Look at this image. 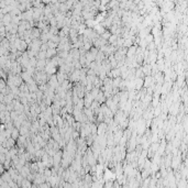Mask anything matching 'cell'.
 I'll return each mask as SVG.
<instances>
[{
	"label": "cell",
	"instance_id": "6da1fadb",
	"mask_svg": "<svg viewBox=\"0 0 188 188\" xmlns=\"http://www.w3.org/2000/svg\"><path fill=\"white\" fill-rule=\"evenodd\" d=\"M14 45L17 47V50L21 53L26 52V50H28V44L24 42V40H20L18 37H17V40L14 41Z\"/></svg>",
	"mask_w": 188,
	"mask_h": 188
},
{
	"label": "cell",
	"instance_id": "7a4b0ae2",
	"mask_svg": "<svg viewBox=\"0 0 188 188\" xmlns=\"http://www.w3.org/2000/svg\"><path fill=\"white\" fill-rule=\"evenodd\" d=\"M107 131H108V126H107L105 122H101L97 126V135L104 136V135H106Z\"/></svg>",
	"mask_w": 188,
	"mask_h": 188
},
{
	"label": "cell",
	"instance_id": "3957f363",
	"mask_svg": "<svg viewBox=\"0 0 188 188\" xmlns=\"http://www.w3.org/2000/svg\"><path fill=\"white\" fill-rule=\"evenodd\" d=\"M138 47H139V46H138ZM138 47H136V46H134V45H132L131 47H129L128 51H127V55H126V57L129 58V60L133 58L134 56H135V53H136V49H138Z\"/></svg>",
	"mask_w": 188,
	"mask_h": 188
},
{
	"label": "cell",
	"instance_id": "277c9868",
	"mask_svg": "<svg viewBox=\"0 0 188 188\" xmlns=\"http://www.w3.org/2000/svg\"><path fill=\"white\" fill-rule=\"evenodd\" d=\"M141 67H142V72H143L144 77L145 76H151L152 75V67H151L150 64H144V65H142Z\"/></svg>",
	"mask_w": 188,
	"mask_h": 188
},
{
	"label": "cell",
	"instance_id": "5b68a950",
	"mask_svg": "<svg viewBox=\"0 0 188 188\" xmlns=\"http://www.w3.org/2000/svg\"><path fill=\"white\" fill-rule=\"evenodd\" d=\"M41 36V31L37 29V28H32L31 29V34H30V39L31 40H36V39H40Z\"/></svg>",
	"mask_w": 188,
	"mask_h": 188
},
{
	"label": "cell",
	"instance_id": "8992f818",
	"mask_svg": "<svg viewBox=\"0 0 188 188\" xmlns=\"http://www.w3.org/2000/svg\"><path fill=\"white\" fill-rule=\"evenodd\" d=\"M56 75V79H57V82H58V84H62L64 80H66V79H68V76L66 74H64V73H62V72H58L57 71V73L55 74Z\"/></svg>",
	"mask_w": 188,
	"mask_h": 188
},
{
	"label": "cell",
	"instance_id": "52a82bcc",
	"mask_svg": "<svg viewBox=\"0 0 188 188\" xmlns=\"http://www.w3.org/2000/svg\"><path fill=\"white\" fill-rule=\"evenodd\" d=\"M68 53H69V56H71L73 60H75V61H78V60H79L80 55H79V51H78V49H71Z\"/></svg>",
	"mask_w": 188,
	"mask_h": 188
},
{
	"label": "cell",
	"instance_id": "ba28073f",
	"mask_svg": "<svg viewBox=\"0 0 188 188\" xmlns=\"http://www.w3.org/2000/svg\"><path fill=\"white\" fill-rule=\"evenodd\" d=\"M21 78H22V80H23V83H25V84H28V83H30V82H32L33 80V78H32V76L30 74H28L26 72H22L21 73Z\"/></svg>",
	"mask_w": 188,
	"mask_h": 188
},
{
	"label": "cell",
	"instance_id": "9c48e42d",
	"mask_svg": "<svg viewBox=\"0 0 188 188\" xmlns=\"http://www.w3.org/2000/svg\"><path fill=\"white\" fill-rule=\"evenodd\" d=\"M134 85H135V90L139 91L143 88V79L142 78H135L134 79Z\"/></svg>",
	"mask_w": 188,
	"mask_h": 188
},
{
	"label": "cell",
	"instance_id": "30bf717a",
	"mask_svg": "<svg viewBox=\"0 0 188 188\" xmlns=\"http://www.w3.org/2000/svg\"><path fill=\"white\" fill-rule=\"evenodd\" d=\"M45 54H46V58L51 60L52 57H54V56L57 55V51H56V49H47Z\"/></svg>",
	"mask_w": 188,
	"mask_h": 188
},
{
	"label": "cell",
	"instance_id": "8fae6325",
	"mask_svg": "<svg viewBox=\"0 0 188 188\" xmlns=\"http://www.w3.org/2000/svg\"><path fill=\"white\" fill-rule=\"evenodd\" d=\"M95 101H97L98 104H105V101H106V98H105V96H104V93L102 91H99V94L97 95V97L95 98Z\"/></svg>",
	"mask_w": 188,
	"mask_h": 188
},
{
	"label": "cell",
	"instance_id": "7c38bea8",
	"mask_svg": "<svg viewBox=\"0 0 188 188\" xmlns=\"http://www.w3.org/2000/svg\"><path fill=\"white\" fill-rule=\"evenodd\" d=\"M11 19H12V17H11V15H10V13H7V14H4V15H3L2 23L4 24V26L11 23Z\"/></svg>",
	"mask_w": 188,
	"mask_h": 188
},
{
	"label": "cell",
	"instance_id": "4fadbf2b",
	"mask_svg": "<svg viewBox=\"0 0 188 188\" xmlns=\"http://www.w3.org/2000/svg\"><path fill=\"white\" fill-rule=\"evenodd\" d=\"M111 77L112 79H115V78H118V77H120V68H113V69H111Z\"/></svg>",
	"mask_w": 188,
	"mask_h": 188
},
{
	"label": "cell",
	"instance_id": "5bb4252c",
	"mask_svg": "<svg viewBox=\"0 0 188 188\" xmlns=\"http://www.w3.org/2000/svg\"><path fill=\"white\" fill-rule=\"evenodd\" d=\"M118 39H119V36L116 35V34H111L110 37L108 39V44L110 45H115L116 44V42L118 41Z\"/></svg>",
	"mask_w": 188,
	"mask_h": 188
},
{
	"label": "cell",
	"instance_id": "9a60e30c",
	"mask_svg": "<svg viewBox=\"0 0 188 188\" xmlns=\"http://www.w3.org/2000/svg\"><path fill=\"white\" fill-rule=\"evenodd\" d=\"M134 77H135V78H142V79L144 78V75H143L142 67H141V66L135 69V73H134Z\"/></svg>",
	"mask_w": 188,
	"mask_h": 188
},
{
	"label": "cell",
	"instance_id": "2e32d148",
	"mask_svg": "<svg viewBox=\"0 0 188 188\" xmlns=\"http://www.w3.org/2000/svg\"><path fill=\"white\" fill-rule=\"evenodd\" d=\"M74 108H75V109H77V110H79V111H83L84 108H85V106H84V100H83V99H79V100H78V102L74 106Z\"/></svg>",
	"mask_w": 188,
	"mask_h": 188
},
{
	"label": "cell",
	"instance_id": "e0dca14e",
	"mask_svg": "<svg viewBox=\"0 0 188 188\" xmlns=\"http://www.w3.org/2000/svg\"><path fill=\"white\" fill-rule=\"evenodd\" d=\"M19 136H20L19 130H18V129H15V128H13V129H12V131H11V139H13L14 141H17Z\"/></svg>",
	"mask_w": 188,
	"mask_h": 188
},
{
	"label": "cell",
	"instance_id": "ac0fdd59",
	"mask_svg": "<svg viewBox=\"0 0 188 188\" xmlns=\"http://www.w3.org/2000/svg\"><path fill=\"white\" fill-rule=\"evenodd\" d=\"M31 186H32L31 181H29L26 178H23L22 183H21V185H20V187H21V188H31Z\"/></svg>",
	"mask_w": 188,
	"mask_h": 188
},
{
	"label": "cell",
	"instance_id": "d6986e66",
	"mask_svg": "<svg viewBox=\"0 0 188 188\" xmlns=\"http://www.w3.org/2000/svg\"><path fill=\"white\" fill-rule=\"evenodd\" d=\"M84 23H85V25H86V28H87V29H93L94 26H95V24H96L95 20H86Z\"/></svg>",
	"mask_w": 188,
	"mask_h": 188
},
{
	"label": "cell",
	"instance_id": "ffe728a7",
	"mask_svg": "<svg viewBox=\"0 0 188 188\" xmlns=\"http://www.w3.org/2000/svg\"><path fill=\"white\" fill-rule=\"evenodd\" d=\"M45 53H46V52H41V51H40V52L36 54V56H35V57H36V60L45 61V60H46V54H45Z\"/></svg>",
	"mask_w": 188,
	"mask_h": 188
},
{
	"label": "cell",
	"instance_id": "44dd1931",
	"mask_svg": "<svg viewBox=\"0 0 188 188\" xmlns=\"http://www.w3.org/2000/svg\"><path fill=\"white\" fill-rule=\"evenodd\" d=\"M132 45H133V42H132L130 39H127V40L123 41V45H122V47H126V49H129V47H131Z\"/></svg>",
	"mask_w": 188,
	"mask_h": 188
},
{
	"label": "cell",
	"instance_id": "7402d4cb",
	"mask_svg": "<svg viewBox=\"0 0 188 188\" xmlns=\"http://www.w3.org/2000/svg\"><path fill=\"white\" fill-rule=\"evenodd\" d=\"M68 55H69V53L66 52V51H63V52H58V53H57V56L60 57V58H62V60H65V58H66Z\"/></svg>",
	"mask_w": 188,
	"mask_h": 188
},
{
	"label": "cell",
	"instance_id": "603a6c76",
	"mask_svg": "<svg viewBox=\"0 0 188 188\" xmlns=\"http://www.w3.org/2000/svg\"><path fill=\"white\" fill-rule=\"evenodd\" d=\"M36 62H37L36 57H32V58H29V66H30V67H33V68H35V66H36Z\"/></svg>",
	"mask_w": 188,
	"mask_h": 188
},
{
	"label": "cell",
	"instance_id": "cb8c5ba5",
	"mask_svg": "<svg viewBox=\"0 0 188 188\" xmlns=\"http://www.w3.org/2000/svg\"><path fill=\"white\" fill-rule=\"evenodd\" d=\"M99 91H100V89H99V88H93V89L90 90V93H89V94H90L91 96H93L94 100H95V98H96V97H97V95L99 94Z\"/></svg>",
	"mask_w": 188,
	"mask_h": 188
},
{
	"label": "cell",
	"instance_id": "d4e9b609",
	"mask_svg": "<svg viewBox=\"0 0 188 188\" xmlns=\"http://www.w3.org/2000/svg\"><path fill=\"white\" fill-rule=\"evenodd\" d=\"M49 33H50L51 35H58V30H57L56 26H50Z\"/></svg>",
	"mask_w": 188,
	"mask_h": 188
},
{
	"label": "cell",
	"instance_id": "484cf974",
	"mask_svg": "<svg viewBox=\"0 0 188 188\" xmlns=\"http://www.w3.org/2000/svg\"><path fill=\"white\" fill-rule=\"evenodd\" d=\"M50 41L51 42H53V43H55V44H60V41H61V39H60V36L58 35H53L51 39H50Z\"/></svg>",
	"mask_w": 188,
	"mask_h": 188
},
{
	"label": "cell",
	"instance_id": "4316f807",
	"mask_svg": "<svg viewBox=\"0 0 188 188\" xmlns=\"http://www.w3.org/2000/svg\"><path fill=\"white\" fill-rule=\"evenodd\" d=\"M110 35H111V33H110V32H109L108 30H106V31H105V32H104V33H102V34H101L100 36H101V37H102V39H104V40H106V41H108V39H109V37H110Z\"/></svg>",
	"mask_w": 188,
	"mask_h": 188
},
{
	"label": "cell",
	"instance_id": "83f0119b",
	"mask_svg": "<svg viewBox=\"0 0 188 188\" xmlns=\"http://www.w3.org/2000/svg\"><path fill=\"white\" fill-rule=\"evenodd\" d=\"M144 40H145V42L149 44V43H151V42L154 41V37H153V35H152L151 33H150V34H147V35L145 36V39H144Z\"/></svg>",
	"mask_w": 188,
	"mask_h": 188
},
{
	"label": "cell",
	"instance_id": "f1b7e54d",
	"mask_svg": "<svg viewBox=\"0 0 188 188\" xmlns=\"http://www.w3.org/2000/svg\"><path fill=\"white\" fill-rule=\"evenodd\" d=\"M46 44H47V46H49V49H56L57 47V44H55V43H53L51 41H49Z\"/></svg>",
	"mask_w": 188,
	"mask_h": 188
},
{
	"label": "cell",
	"instance_id": "f546056e",
	"mask_svg": "<svg viewBox=\"0 0 188 188\" xmlns=\"http://www.w3.org/2000/svg\"><path fill=\"white\" fill-rule=\"evenodd\" d=\"M98 51H99L98 49H96V47H94V46H93V47H91V49H90L88 52H90L94 56H96V55H97V53H98Z\"/></svg>",
	"mask_w": 188,
	"mask_h": 188
},
{
	"label": "cell",
	"instance_id": "4dcf8cb0",
	"mask_svg": "<svg viewBox=\"0 0 188 188\" xmlns=\"http://www.w3.org/2000/svg\"><path fill=\"white\" fill-rule=\"evenodd\" d=\"M13 110H14V106H13V102H11V104L7 105V111H8V112H11V111H13Z\"/></svg>",
	"mask_w": 188,
	"mask_h": 188
},
{
	"label": "cell",
	"instance_id": "1f68e13d",
	"mask_svg": "<svg viewBox=\"0 0 188 188\" xmlns=\"http://www.w3.org/2000/svg\"><path fill=\"white\" fill-rule=\"evenodd\" d=\"M47 49H49V46H47L46 43H44V44H42V45H41L40 51H41V52H46V51H47Z\"/></svg>",
	"mask_w": 188,
	"mask_h": 188
},
{
	"label": "cell",
	"instance_id": "d6a6232c",
	"mask_svg": "<svg viewBox=\"0 0 188 188\" xmlns=\"http://www.w3.org/2000/svg\"><path fill=\"white\" fill-rule=\"evenodd\" d=\"M158 118H159V119L162 120V121H165V120H167V118H168V117H167V113H163V112H162V113L159 115Z\"/></svg>",
	"mask_w": 188,
	"mask_h": 188
},
{
	"label": "cell",
	"instance_id": "836d02e7",
	"mask_svg": "<svg viewBox=\"0 0 188 188\" xmlns=\"http://www.w3.org/2000/svg\"><path fill=\"white\" fill-rule=\"evenodd\" d=\"M56 24H57V22H56V20H55V18L53 17L51 20H50V26H56Z\"/></svg>",
	"mask_w": 188,
	"mask_h": 188
},
{
	"label": "cell",
	"instance_id": "e575fe53",
	"mask_svg": "<svg viewBox=\"0 0 188 188\" xmlns=\"http://www.w3.org/2000/svg\"><path fill=\"white\" fill-rule=\"evenodd\" d=\"M4 111H7V105L0 102V112H4Z\"/></svg>",
	"mask_w": 188,
	"mask_h": 188
},
{
	"label": "cell",
	"instance_id": "d590c367",
	"mask_svg": "<svg viewBox=\"0 0 188 188\" xmlns=\"http://www.w3.org/2000/svg\"><path fill=\"white\" fill-rule=\"evenodd\" d=\"M4 131H6V127H4V124H2V123H0V134L3 133Z\"/></svg>",
	"mask_w": 188,
	"mask_h": 188
}]
</instances>
